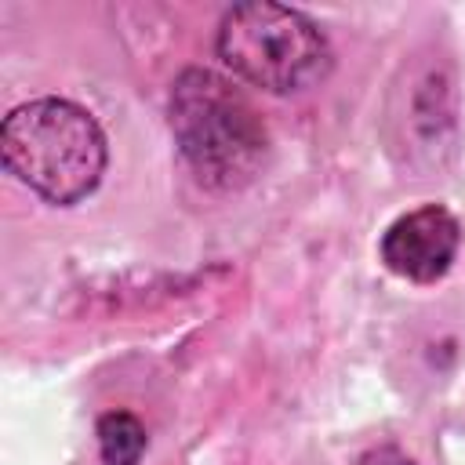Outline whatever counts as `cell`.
Returning a JSON list of instances; mask_svg holds the SVG:
<instances>
[{
    "instance_id": "1",
    "label": "cell",
    "mask_w": 465,
    "mask_h": 465,
    "mask_svg": "<svg viewBox=\"0 0 465 465\" xmlns=\"http://www.w3.org/2000/svg\"><path fill=\"white\" fill-rule=\"evenodd\" d=\"M171 131L211 189L247 185L269 153V131L251 98L214 69H185L171 87Z\"/></svg>"
},
{
    "instance_id": "4",
    "label": "cell",
    "mask_w": 465,
    "mask_h": 465,
    "mask_svg": "<svg viewBox=\"0 0 465 465\" xmlns=\"http://www.w3.org/2000/svg\"><path fill=\"white\" fill-rule=\"evenodd\" d=\"M458 243H461L458 218L440 203H425L385 229L381 262L403 280L432 283L450 269Z\"/></svg>"
},
{
    "instance_id": "2",
    "label": "cell",
    "mask_w": 465,
    "mask_h": 465,
    "mask_svg": "<svg viewBox=\"0 0 465 465\" xmlns=\"http://www.w3.org/2000/svg\"><path fill=\"white\" fill-rule=\"evenodd\" d=\"M4 167L47 203L91 196L105 174V134L98 120L65 98H33L4 116Z\"/></svg>"
},
{
    "instance_id": "6",
    "label": "cell",
    "mask_w": 465,
    "mask_h": 465,
    "mask_svg": "<svg viewBox=\"0 0 465 465\" xmlns=\"http://www.w3.org/2000/svg\"><path fill=\"white\" fill-rule=\"evenodd\" d=\"M360 465H414V461L396 447H374V450H367L360 458Z\"/></svg>"
},
{
    "instance_id": "5",
    "label": "cell",
    "mask_w": 465,
    "mask_h": 465,
    "mask_svg": "<svg viewBox=\"0 0 465 465\" xmlns=\"http://www.w3.org/2000/svg\"><path fill=\"white\" fill-rule=\"evenodd\" d=\"M98 450L105 465H138L145 454V425L127 411L98 418Z\"/></svg>"
},
{
    "instance_id": "3",
    "label": "cell",
    "mask_w": 465,
    "mask_h": 465,
    "mask_svg": "<svg viewBox=\"0 0 465 465\" xmlns=\"http://www.w3.org/2000/svg\"><path fill=\"white\" fill-rule=\"evenodd\" d=\"M218 58L269 94H294L320 84L334 54L309 15L272 0H247L229 7L218 25Z\"/></svg>"
}]
</instances>
